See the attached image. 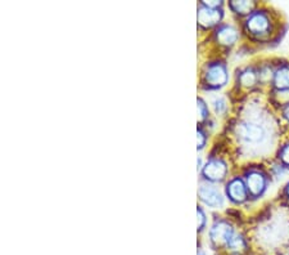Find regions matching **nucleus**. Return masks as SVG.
I'll use <instances>...</instances> for the list:
<instances>
[{"instance_id":"f03ea898","label":"nucleus","mask_w":289,"mask_h":255,"mask_svg":"<svg viewBox=\"0 0 289 255\" xmlns=\"http://www.w3.org/2000/svg\"><path fill=\"white\" fill-rule=\"evenodd\" d=\"M227 73L226 68L221 63H215L208 67L206 72V82L211 87H221L226 83Z\"/></svg>"},{"instance_id":"f3484780","label":"nucleus","mask_w":289,"mask_h":255,"mask_svg":"<svg viewBox=\"0 0 289 255\" xmlns=\"http://www.w3.org/2000/svg\"><path fill=\"white\" fill-rule=\"evenodd\" d=\"M226 109V105H225V100L224 99H216L215 100V110H216L217 114H221V112L225 111Z\"/></svg>"},{"instance_id":"7ed1b4c3","label":"nucleus","mask_w":289,"mask_h":255,"mask_svg":"<svg viewBox=\"0 0 289 255\" xmlns=\"http://www.w3.org/2000/svg\"><path fill=\"white\" fill-rule=\"evenodd\" d=\"M233 235H234V231H233L232 225L222 220L215 223L214 227L211 228V240L216 245H226Z\"/></svg>"},{"instance_id":"20e7f679","label":"nucleus","mask_w":289,"mask_h":255,"mask_svg":"<svg viewBox=\"0 0 289 255\" xmlns=\"http://www.w3.org/2000/svg\"><path fill=\"white\" fill-rule=\"evenodd\" d=\"M199 197L200 200L205 203H207L208 207L217 208L220 205H222V196L220 193V191L217 188H215L214 186L210 185H202L199 187Z\"/></svg>"},{"instance_id":"39448f33","label":"nucleus","mask_w":289,"mask_h":255,"mask_svg":"<svg viewBox=\"0 0 289 255\" xmlns=\"http://www.w3.org/2000/svg\"><path fill=\"white\" fill-rule=\"evenodd\" d=\"M269 26H270V22H269L268 16L262 12H256L247 19V29L252 34L266 33L269 30Z\"/></svg>"},{"instance_id":"6e6552de","label":"nucleus","mask_w":289,"mask_h":255,"mask_svg":"<svg viewBox=\"0 0 289 255\" xmlns=\"http://www.w3.org/2000/svg\"><path fill=\"white\" fill-rule=\"evenodd\" d=\"M265 175L259 173V171H251V173L247 175V187H248V191L253 196L261 195L262 191L265 190Z\"/></svg>"},{"instance_id":"423d86ee","label":"nucleus","mask_w":289,"mask_h":255,"mask_svg":"<svg viewBox=\"0 0 289 255\" xmlns=\"http://www.w3.org/2000/svg\"><path fill=\"white\" fill-rule=\"evenodd\" d=\"M203 174L210 181H221L226 174V165L220 160H210L203 169Z\"/></svg>"},{"instance_id":"dca6fc26","label":"nucleus","mask_w":289,"mask_h":255,"mask_svg":"<svg viewBox=\"0 0 289 255\" xmlns=\"http://www.w3.org/2000/svg\"><path fill=\"white\" fill-rule=\"evenodd\" d=\"M280 159L285 165L289 166V144L284 146L280 151Z\"/></svg>"},{"instance_id":"f257e3e1","label":"nucleus","mask_w":289,"mask_h":255,"mask_svg":"<svg viewBox=\"0 0 289 255\" xmlns=\"http://www.w3.org/2000/svg\"><path fill=\"white\" fill-rule=\"evenodd\" d=\"M237 133L243 141L249 142V143H257L265 137L264 128L254 122H243L237 128Z\"/></svg>"},{"instance_id":"aec40b11","label":"nucleus","mask_w":289,"mask_h":255,"mask_svg":"<svg viewBox=\"0 0 289 255\" xmlns=\"http://www.w3.org/2000/svg\"><path fill=\"white\" fill-rule=\"evenodd\" d=\"M284 116H285V119L289 121V105H286V106L284 107Z\"/></svg>"},{"instance_id":"a211bd4d","label":"nucleus","mask_w":289,"mask_h":255,"mask_svg":"<svg viewBox=\"0 0 289 255\" xmlns=\"http://www.w3.org/2000/svg\"><path fill=\"white\" fill-rule=\"evenodd\" d=\"M197 215H198V230H202L203 224H205V214H203L202 209L197 210Z\"/></svg>"},{"instance_id":"4be33fe9","label":"nucleus","mask_w":289,"mask_h":255,"mask_svg":"<svg viewBox=\"0 0 289 255\" xmlns=\"http://www.w3.org/2000/svg\"><path fill=\"white\" fill-rule=\"evenodd\" d=\"M198 255H205V254H203L202 251H199V252H198Z\"/></svg>"},{"instance_id":"2eb2a0df","label":"nucleus","mask_w":289,"mask_h":255,"mask_svg":"<svg viewBox=\"0 0 289 255\" xmlns=\"http://www.w3.org/2000/svg\"><path fill=\"white\" fill-rule=\"evenodd\" d=\"M198 115H199V120H203L207 116V107L202 99H198Z\"/></svg>"},{"instance_id":"412c9836","label":"nucleus","mask_w":289,"mask_h":255,"mask_svg":"<svg viewBox=\"0 0 289 255\" xmlns=\"http://www.w3.org/2000/svg\"><path fill=\"white\" fill-rule=\"evenodd\" d=\"M286 196H288V198H289V183H288V187H286Z\"/></svg>"},{"instance_id":"0eeeda50","label":"nucleus","mask_w":289,"mask_h":255,"mask_svg":"<svg viewBox=\"0 0 289 255\" xmlns=\"http://www.w3.org/2000/svg\"><path fill=\"white\" fill-rule=\"evenodd\" d=\"M222 13L219 9H212L208 7L202 6L198 11V22L205 28H210L212 24L217 23L221 18Z\"/></svg>"},{"instance_id":"f8f14e48","label":"nucleus","mask_w":289,"mask_h":255,"mask_svg":"<svg viewBox=\"0 0 289 255\" xmlns=\"http://www.w3.org/2000/svg\"><path fill=\"white\" fill-rule=\"evenodd\" d=\"M226 246L229 247L232 251L239 252L246 247V244H244V240L242 239V236H239V235H237L234 232V235H233V236L230 237L229 241H227Z\"/></svg>"},{"instance_id":"9d476101","label":"nucleus","mask_w":289,"mask_h":255,"mask_svg":"<svg viewBox=\"0 0 289 255\" xmlns=\"http://www.w3.org/2000/svg\"><path fill=\"white\" fill-rule=\"evenodd\" d=\"M238 39V33L232 26H221L217 30V40L224 45H232Z\"/></svg>"},{"instance_id":"6ab92c4d","label":"nucleus","mask_w":289,"mask_h":255,"mask_svg":"<svg viewBox=\"0 0 289 255\" xmlns=\"http://www.w3.org/2000/svg\"><path fill=\"white\" fill-rule=\"evenodd\" d=\"M197 139H198V148H202V147L205 146V142H206V137L202 131L197 132Z\"/></svg>"},{"instance_id":"9b49d317","label":"nucleus","mask_w":289,"mask_h":255,"mask_svg":"<svg viewBox=\"0 0 289 255\" xmlns=\"http://www.w3.org/2000/svg\"><path fill=\"white\" fill-rule=\"evenodd\" d=\"M274 84L278 89H289V66H281L274 76Z\"/></svg>"},{"instance_id":"4468645a","label":"nucleus","mask_w":289,"mask_h":255,"mask_svg":"<svg viewBox=\"0 0 289 255\" xmlns=\"http://www.w3.org/2000/svg\"><path fill=\"white\" fill-rule=\"evenodd\" d=\"M239 80H241L242 84L246 85V87H251V85H253L257 80L256 73H254L253 70H246L241 75Z\"/></svg>"},{"instance_id":"ddd939ff","label":"nucleus","mask_w":289,"mask_h":255,"mask_svg":"<svg viewBox=\"0 0 289 255\" xmlns=\"http://www.w3.org/2000/svg\"><path fill=\"white\" fill-rule=\"evenodd\" d=\"M230 7L233 11L241 14H247L252 11L253 8V3L252 2H232Z\"/></svg>"},{"instance_id":"1a4fd4ad","label":"nucleus","mask_w":289,"mask_h":255,"mask_svg":"<svg viewBox=\"0 0 289 255\" xmlns=\"http://www.w3.org/2000/svg\"><path fill=\"white\" fill-rule=\"evenodd\" d=\"M227 195L230 196L233 201L235 202H243L247 197L246 186L241 180H233L232 182L227 185Z\"/></svg>"}]
</instances>
